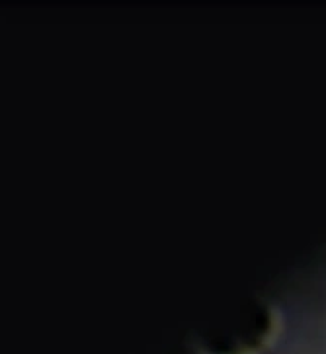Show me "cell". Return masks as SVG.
<instances>
[{
  "mask_svg": "<svg viewBox=\"0 0 326 354\" xmlns=\"http://www.w3.org/2000/svg\"><path fill=\"white\" fill-rule=\"evenodd\" d=\"M270 329L268 309L258 301H248L215 321L203 333V344L213 354H236L258 344Z\"/></svg>",
  "mask_w": 326,
  "mask_h": 354,
  "instance_id": "obj_1",
  "label": "cell"
}]
</instances>
